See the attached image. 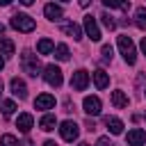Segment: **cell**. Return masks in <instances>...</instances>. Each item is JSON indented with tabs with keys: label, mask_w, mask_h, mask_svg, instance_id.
Returning a JSON list of instances; mask_svg holds the SVG:
<instances>
[{
	"label": "cell",
	"mask_w": 146,
	"mask_h": 146,
	"mask_svg": "<svg viewBox=\"0 0 146 146\" xmlns=\"http://www.w3.org/2000/svg\"><path fill=\"white\" fill-rule=\"evenodd\" d=\"M14 50H16L14 41H11V39H7V36H2V39H0V52H2L5 57H11V55H14Z\"/></svg>",
	"instance_id": "ac0fdd59"
},
{
	"label": "cell",
	"mask_w": 146,
	"mask_h": 146,
	"mask_svg": "<svg viewBox=\"0 0 146 146\" xmlns=\"http://www.w3.org/2000/svg\"><path fill=\"white\" fill-rule=\"evenodd\" d=\"M62 32H64V34H68V36H73L75 41H78V39H82V30H80V25H78V23H64V25H62Z\"/></svg>",
	"instance_id": "9a60e30c"
},
{
	"label": "cell",
	"mask_w": 146,
	"mask_h": 146,
	"mask_svg": "<svg viewBox=\"0 0 146 146\" xmlns=\"http://www.w3.org/2000/svg\"><path fill=\"white\" fill-rule=\"evenodd\" d=\"M105 125H107V130L112 135H121L123 132V121L116 119V116H105Z\"/></svg>",
	"instance_id": "5bb4252c"
},
{
	"label": "cell",
	"mask_w": 146,
	"mask_h": 146,
	"mask_svg": "<svg viewBox=\"0 0 146 146\" xmlns=\"http://www.w3.org/2000/svg\"><path fill=\"white\" fill-rule=\"evenodd\" d=\"M87 84H89V73H87L84 68H78V71L73 73V78H71V89H75V91H84Z\"/></svg>",
	"instance_id": "8992f818"
},
{
	"label": "cell",
	"mask_w": 146,
	"mask_h": 146,
	"mask_svg": "<svg viewBox=\"0 0 146 146\" xmlns=\"http://www.w3.org/2000/svg\"><path fill=\"white\" fill-rule=\"evenodd\" d=\"M62 2H68V0H62Z\"/></svg>",
	"instance_id": "ab89813d"
},
{
	"label": "cell",
	"mask_w": 146,
	"mask_h": 146,
	"mask_svg": "<svg viewBox=\"0 0 146 146\" xmlns=\"http://www.w3.org/2000/svg\"><path fill=\"white\" fill-rule=\"evenodd\" d=\"M82 107H84V112H87L89 116H98L103 105H100V98H96V96H87L84 103H82Z\"/></svg>",
	"instance_id": "9c48e42d"
},
{
	"label": "cell",
	"mask_w": 146,
	"mask_h": 146,
	"mask_svg": "<svg viewBox=\"0 0 146 146\" xmlns=\"http://www.w3.org/2000/svg\"><path fill=\"white\" fill-rule=\"evenodd\" d=\"M0 146H21V144H18V139L14 135H2L0 137Z\"/></svg>",
	"instance_id": "cb8c5ba5"
},
{
	"label": "cell",
	"mask_w": 146,
	"mask_h": 146,
	"mask_svg": "<svg viewBox=\"0 0 146 146\" xmlns=\"http://www.w3.org/2000/svg\"><path fill=\"white\" fill-rule=\"evenodd\" d=\"M43 80H46L50 87H62L64 78H62V71H59V66H55V64H48V66L43 68Z\"/></svg>",
	"instance_id": "277c9868"
},
{
	"label": "cell",
	"mask_w": 146,
	"mask_h": 146,
	"mask_svg": "<svg viewBox=\"0 0 146 146\" xmlns=\"http://www.w3.org/2000/svg\"><path fill=\"white\" fill-rule=\"evenodd\" d=\"M80 146H91V144H87V141H82V144H80Z\"/></svg>",
	"instance_id": "74e56055"
},
{
	"label": "cell",
	"mask_w": 146,
	"mask_h": 146,
	"mask_svg": "<svg viewBox=\"0 0 146 146\" xmlns=\"http://www.w3.org/2000/svg\"><path fill=\"white\" fill-rule=\"evenodd\" d=\"M100 21H103V25H105L107 30H114V27H116V21H114L107 11H105V14H100Z\"/></svg>",
	"instance_id": "d4e9b609"
},
{
	"label": "cell",
	"mask_w": 146,
	"mask_h": 146,
	"mask_svg": "<svg viewBox=\"0 0 146 146\" xmlns=\"http://www.w3.org/2000/svg\"><path fill=\"white\" fill-rule=\"evenodd\" d=\"M32 125H34V119H32V114H18V119H16V128L21 130V132H30L32 130Z\"/></svg>",
	"instance_id": "7c38bea8"
},
{
	"label": "cell",
	"mask_w": 146,
	"mask_h": 146,
	"mask_svg": "<svg viewBox=\"0 0 146 146\" xmlns=\"http://www.w3.org/2000/svg\"><path fill=\"white\" fill-rule=\"evenodd\" d=\"M119 50H121V55H123V59L128 62V64H135L137 62V50H135V43H132V39L130 36H119Z\"/></svg>",
	"instance_id": "3957f363"
},
{
	"label": "cell",
	"mask_w": 146,
	"mask_h": 146,
	"mask_svg": "<svg viewBox=\"0 0 146 146\" xmlns=\"http://www.w3.org/2000/svg\"><path fill=\"white\" fill-rule=\"evenodd\" d=\"M55 125H57V119H55L52 114H46V116L39 121V128H41V130H46V132L55 130Z\"/></svg>",
	"instance_id": "d6986e66"
},
{
	"label": "cell",
	"mask_w": 146,
	"mask_h": 146,
	"mask_svg": "<svg viewBox=\"0 0 146 146\" xmlns=\"http://www.w3.org/2000/svg\"><path fill=\"white\" fill-rule=\"evenodd\" d=\"M18 2H21V5H25V7H30V5L34 2V0H18Z\"/></svg>",
	"instance_id": "1f68e13d"
},
{
	"label": "cell",
	"mask_w": 146,
	"mask_h": 146,
	"mask_svg": "<svg viewBox=\"0 0 146 146\" xmlns=\"http://www.w3.org/2000/svg\"><path fill=\"white\" fill-rule=\"evenodd\" d=\"M78 2H80V7H89V2H91V0H78Z\"/></svg>",
	"instance_id": "836d02e7"
},
{
	"label": "cell",
	"mask_w": 146,
	"mask_h": 146,
	"mask_svg": "<svg viewBox=\"0 0 146 146\" xmlns=\"http://www.w3.org/2000/svg\"><path fill=\"white\" fill-rule=\"evenodd\" d=\"M64 112H73V105H71V100H64Z\"/></svg>",
	"instance_id": "f1b7e54d"
},
{
	"label": "cell",
	"mask_w": 146,
	"mask_h": 146,
	"mask_svg": "<svg viewBox=\"0 0 146 146\" xmlns=\"http://www.w3.org/2000/svg\"><path fill=\"white\" fill-rule=\"evenodd\" d=\"M2 66H5V55L0 52V71H2Z\"/></svg>",
	"instance_id": "e575fe53"
},
{
	"label": "cell",
	"mask_w": 146,
	"mask_h": 146,
	"mask_svg": "<svg viewBox=\"0 0 146 146\" xmlns=\"http://www.w3.org/2000/svg\"><path fill=\"white\" fill-rule=\"evenodd\" d=\"M96 146H114V144H112V139H110V137H100V139L96 141Z\"/></svg>",
	"instance_id": "4316f807"
},
{
	"label": "cell",
	"mask_w": 146,
	"mask_h": 146,
	"mask_svg": "<svg viewBox=\"0 0 146 146\" xmlns=\"http://www.w3.org/2000/svg\"><path fill=\"white\" fill-rule=\"evenodd\" d=\"M125 141H128V146H144V144H146V130H141V128L128 130Z\"/></svg>",
	"instance_id": "52a82bcc"
},
{
	"label": "cell",
	"mask_w": 146,
	"mask_h": 146,
	"mask_svg": "<svg viewBox=\"0 0 146 146\" xmlns=\"http://www.w3.org/2000/svg\"><path fill=\"white\" fill-rule=\"evenodd\" d=\"M55 57H57L59 62H66V59L71 57V52H68V46H64V43H59V46L55 48Z\"/></svg>",
	"instance_id": "7402d4cb"
},
{
	"label": "cell",
	"mask_w": 146,
	"mask_h": 146,
	"mask_svg": "<svg viewBox=\"0 0 146 146\" xmlns=\"http://www.w3.org/2000/svg\"><path fill=\"white\" fill-rule=\"evenodd\" d=\"M0 107H2V114H5V116H11V114L16 112V103H14V100H2Z\"/></svg>",
	"instance_id": "603a6c76"
},
{
	"label": "cell",
	"mask_w": 146,
	"mask_h": 146,
	"mask_svg": "<svg viewBox=\"0 0 146 146\" xmlns=\"http://www.w3.org/2000/svg\"><path fill=\"white\" fill-rule=\"evenodd\" d=\"M84 32H87V36H89L91 41H98V39H100V30H98V25H96V18L84 16Z\"/></svg>",
	"instance_id": "30bf717a"
},
{
	"label": "cell",
	"mask_w": 146,
	"mask_h": 146,
	"mask_svg": "<svg viewBox=\"0 0 146 146\" xmlns=\"http://www.w3.org/2000/svg\"><path fill=\"white\" fill-rule=\"evenodd\" d=\"M103 5L110 7V9H114V7H121V0H103Z\"/></svg>",
	"instance_id": "83f0119b"
},
{
	"label": "cell",
	"mask_w": 146,
	"mask_h": 146,
	"mask_svg": "<svg viewBox=\"0 0 146 146\" xmlns=\"http://www.w3.org/2000/svg\"><path fill=\"white\" fill-rule=\"evenodd\" d=\"M36 50H39V55H50V52L55 50V43H52L50 39H41V41L36 43Z\"/></svg>",
	"instance_id": "ffe728a7"
},
{
	"label": "cell",
	"mask_w": 146,
	"mask_h": 146,
	"mask_svg": "<svg viewBox=\"0 0 146 146\" xmlns=\"http://www.w3.org/2000/svg\"><path fill=\"white\" fill-rule=\"evenodd\" d=\"M9 89H11V94H14L16 98H21V100L27 98V87H25V82H23L21 78H11V80H9Z\"/></svg>",
	"instance_id": "ba28073f"
},
{
	"label": "cell",
	"mask_w": 146,
	"mask_h": 146,
	"mask_svg": "<svg viewBox=\"0 0 146 146\" xmlns=\"http://www.w3.org/2000/svg\"><path fill=\"white\" fill-rule=\"evenodd\" d=\"M43 14H46V18H48V21H59V18L64 16V11H62V7H57L55 2H50V5H46V7H43Z\"/></svg>",
	"instance_id": "4fadbf2b"
},
{
	"label": "cell",
	"mask_w": 146,
	"mask_h": 146,
	"mask_svg": "<svg viewBox=\"0 0 146 146\" xmlns=\"http://www.w3.org/2000/svg\"><path fill=\"white\" fill-rule=\"evenodd\" d=\"M43 146H57V144H55V141H50V139H48V141H43Z\"/></svg>",
	"instance_id": "d590c367"
},
{
	"label": "cell",
	"mask_w": 146,
	"mask_h": 146,
	"mask_svg": "<svg viewBox=\"0 0 146 146\" xmlns=\"http://www.w3.org/2000/svg\"><path fill=\"white\" fill-rule=\"evenodd\" d=\"M135 23H137L139 30H146V7H139L135 11Z\"/></svg>",
	"instance_id": "44dd1931"
},
{
	"label": "cell",
	"mask_w": 146,
	"mask_h": 146,
	"mask_svg": "<svg viewBox=\"0 0 146 146\" xmlns=\"http://www.w3.org/2000/svg\"><path fill=\"white\" fill-rule=\"evenodd\" d=\"M94 84L98 87V89H105L107 84H110V75L103 71V68H98V71H94Z\"/></svg>",
	"instance_id": "e0dca14e"
},
{
	"label": "cell",
	"mask_w": 146,
	"mask_h": 146,
	"mask_svg": "<svg viewBox=\"0 0 146 146\" xmlns=\"http://www.w3.org/2000/svg\"><path fill=\"white\" fill-rule=\"evenodd\" d=\"M112 52H114V50H112V46H110V43H105V46H103V62H112Z\"/></svg>",
	"instance_id": "484cf974"
},
{
	"label": "cell",
	"mask_w": 146,
	"mask_h": 146,
	"mask_svg": "<svg viewBox=\"0 0 146 146\" xmlns=\"http://www.w3.org/2000/svg\"><path fill=\"white\" fill-rule=\"evenodd\" d=\"M139 46H141V50H144V55H146V36H141V43H139Z\"/></svg>",
	"instance_id": "4dcf8cb0"
},
{
	"label": "cell",
	"mask_w": 146,
	"mask_h": 146,
	"mask_svg": "<svg viewBox=\"0 0 146 146\" xmlns=\"http://www.w3.org/2000/svg\"><path fill=\"white\" fill-rule=\"evenodd\" d=\"M9 25H11L14 30H18V32H32V30L36 27L34 18L27 16V14H14L11 21H9Z\"/></svg>",
	"instance_id": "7a4b0ae2"
},
{
	"label": "cell",
	"mask_w": 146,
	"mask_h": 146,
	"mask_svg": "<svg viewBox=\"0 0 146 146\" xmlns=\"http://www.w3.org/2000/svg\"><path fill=\"white\" fill-rule=\"evenodd\" d=\"M59 135H62L64 141H75L78 135H80V128H78L75 121H64V123L59 125Z\"/></svg>",
	"instance_id": "5b68a950"
},
{
	"label": "cell",
	"mask_w": 146,
	"mask_h": 146,
	"mask_svg": "<svg viewBox=\"0 0 146 146\" xmlns=\"http://www.w3.org/2000/svg\"><path fill=\"white\" fill-rule=\"evenodd\" d=\"M121 9L128 11V9H130V0H121Z\"/></svg>",
	"instance_id": "f546056e"
},
{
	"label": "cell",
	"mask_w": 146,
	"mask_h": 146,
	"mask_svg": "<svg viewBox=\"0 0 146 146\" xmlns=\"http://www.w3.org/2000/svg\"><path fill=\"white\" fill-rule=\"evenodd\" d=\"M112 105H114L116 110H123V107H128V96H125L121 89L112 91Z\"/></svg>",
	"instance_id": "2e32d148"
},
{
	"label": "cell",
	"mask_w": 146,
	"mask_h": 146,
	"mask_svg": "<svg viewBox=\"0 0 146 146\" xmlns=\"http://www.w3.org/2000/svg\"><path fill=\"white\" fill-rule=\"evenodd\" d=\"M2 34H5V25L0 23V39H2Z\"/></svg>",
	"instance_id": "8d00e7d4"
},
{
	"label": "cell",
	"mask_w": 146,
	"mask_h": 146,
	"mask_svg": "<svg viewBox=\"0 0 146 146\" xmlns=\"http://www.w3.org/2000/svg\"><path fill=\"white\" fill-rule=\"evenodd\" d=\"M0 91H2V82H0Z\"/></svg>",
	"instance_id": "f35d334b"
},
{
	"label": "cell",
	"mask_w": 146,
	"mask_h": 146,
	"mask_svg": "<svg viewBox=\"0 0 146 146\" xmlns=\"http://www.w3.org/2000/svg\"><path fill=\"white\" fill-rule=\"evenodd\" d=\"M34 107H36V110H52V107H55V96H50V94H39L36 100H34Z\"/></svg>",
	"instance_id": "8fae6325"
},
{
	"label": "cell",
	"mask_w": 146,
	"mask_h": 146,
	"mask_svg": "<svg viewBox=\"0 0 146 146\" xmlns=\"http://www.w3.org/2000/svg\"><path fill=\"white\" fill-rule=\"evenodd\" d=\"M21 66H23V71H25L27 75H32V78H36V75L41 73L39 57H36L34 52H30V50H25V52L21 55Z\"/></svg>",
	"instance_id": "6da1fadb"
},
{
	"label": "cell",
	"mask_w": 146,
	"mask_h": 146,
	"mask_svg": "<svg viewBox=\"0 0 146 146\" xmlns=\"http://www.w3.org/2000/svg\"><path fill=\"white\" fill-rule=\"evenodd\" d=\"M11 5V0H0V7H9Z\"/></svg>",
	"instance_id": "d6a6232c"
}]
</instances>
